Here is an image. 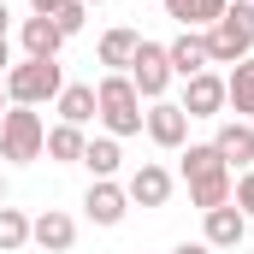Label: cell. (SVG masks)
<instances>
[{"label":"cell","mask_w":254,"mask_h":254,"mask_svg":"<svg viewBox=\"0 0 254 254\" xmlns=\"http://www.w3.org/2000/svg\"><path fill=\"white\" fill-rule=\"evenodd\" d=\"M225 107H231L237 119H254V54L231 65V77H225Z\"/></svg>","instance_id":"cell-15"},{"label":"cell","mask_w":254,"mask_h":254,"mask_svg":"<svg viewBox=\"0 0 254 254\" xmlns=\"http://www.w3.org/2000/svg\"><path fill=\"white\" fill-rule=\"evenodd\" d=\"M30 243V213L24 207H0V254H18Z\"/></svg>","instance_id":"cell-22"},{"label":"cell","mask_w":254,"mask_h":254,"mask_svg":"<svg viewBox=\"0 0 254 254\" xmlns=\"http://www.w3.org/2000/svg\"><path fill=\"white\" fill-rule=\"evenodd\" d=\"M207 48H213V65H237L254 54V6L249 0L225 6V18L207 30Z\"/></svg>","instance_id":"cell-5"},{"label":"cell","mask_w":254,"mask_h":254,"mask_svg":"<svg viewBox=\"0 0 254 254\" xmlns=\"http://www.w3.org/2000/svg\"><path fill=\"white\" fill-rule=\"evenodd\" d=\"M83 6H101V0H83Z\"/></svg>","instance_id":"cell-31"},{"label":"cell","mask_w":254,"mask_h":254,"mask_svg":"<svg viewBox=\"0 0 254 254\" xmlns=\"http://www.w3.org/2000/svg\"><path fill=\"white\" fill-rule=\"evenodd\" d=\"M0 113H6V83H0Z\"/></svg>","instance_id":"cell-29"},{"label":"cell","mask_w":254,"mask_h":254,"mask_svg":"<svg viewBox=\"0 0 254 254\" xmlns=\"http://www.w3.org/2000/svg\"><path fill=\"white\" fill-rule=\"evenodd\" d=\"M225 6L231 0H166V18H178L184 30H213L225 18Z\"/></svg>","instance_id":"cell-17"},{"label":"cell","mask_w":254,"mask_h":254,"mask_svg":"<svg viewBox=\"0 0 254 254\" xmlns=\"http://www.w3.org/2000/svg\"><path fill=\"white\" fill-rule=\"evenodd\" d=\"M130 83H136V95L142 101H166V89H172V60H166V42H136V60L125 71Z\"/></svg>","instance_id":"cell-6"},{"label":"cell","mask_w":254,"mask_h":254,"mask_svg":"<svg viewBox=\"0 0 254 254\" xmlns=\"http://www.w3.org/2000/svg\"><path fill=\"white\" fill-rule=\"evenodd\" d=\"M136 30H107L101 36V65H113V71H130V60H136Z\"/></svg>","instance_id":"cell-20"},{"label":"cell","mask_w":254,"mask_h":254,"mask_svg":"<svg viewBox=\"0 0 254 254\" xmlns=\"http://www.w3.org/2000/svg\"><path fill=\"white\" fill-rule=\"evenodd\" d=\"M83 148H89V136H83L77 125H54L42 154H48V160H60V166H83Z\"/></svg>","instance_id":"cell-19"},{"label":"cell","mask_w":254,"mask_h":254,"mask_svg":"<svg viewBox=\"0 0 254 254\" xmlns=\"http://www.w3.org/2000/svg\"><path fill=\"white\" fill-rule=\"evenodd\" d=\"M54 24H60V36H77V30L89 24V6H83V0H65L60 12H54Z\"/></svg>","instance_id":"cell-23"},{"label":"cell","mask_w":254,"mask_h":254,"mask_svg":"<svg viewBox=\"0 0 254 254\" xmlns=\"http://www.w3.org/2000/svg\"><path fill=\"white\" fill-rule=\"evenodd\" d=\"M190 119H219V107H225V77L219 71H195L184 77V101H178Z\"/></svg>","instance_id":"cell-7"},{"label":"cell","mask_w":254,"mask_h":254,"mask_svg":"<svg viewBox=\"0 0 254 254\" xmlns=\"http://www.w3.org/2000/svg\"><path fill=\"white\" fill-rule=\"evenodd\" d=\"M65 36L54 18H24V60H60Z\"/></svg>","instance_id":"cell-16"},{"label":"cell","mask_w":254,"mask_h":254,"mask_svg":"<svg viewBox=\"0 0 254 254\" xmlns=\"http://www.w3.org/2000/svg\"><path fill=\"white\" fill-rule=\"evenodd\" d=\"M0 83H6L12 107H42V101H60L65 71H60V60H24V65H12Z\"/></svg>","instance_id":"cell-4"},{"label":"cell","mask_w":254,"mask_h":254,"mask_svg":"<svg viewBox=\"0 0 254 254\" xmlns=\"http://www.w3.org/2000/svg\"><path fill=\"white\" fill-rule=\"evenodd\" d=\"M243 237H249V219H243V213H237V207H231V201H225V207H213V213H207V237H201V243H207V249H237V243H243Z\"/></svg>","instance_id":"cell-14"},{"label":"cell","mask_w":254,"mask_h":254,"mask_svg":"<svg viewBox=\"0 0 254 254\" xmlns=\"http://www.w3.org/2000/svg\"><path fill=\"white\" fill-rule=\"evenodd\" d=\"M166 60H172V77H195L213 65V48H207V30H178V42H166Z\"/></svg>","instance_id":"cell-10"},{"label":"cell","mask_w":254,"mask_h":254,"mask_svg":"<svg viewBox=\"0 0 254 254\" xmlns=\"http://www.w3.org/2000/svg\"><path fill=\"white\" fill-rule=\"evenodd\" d=\"M172 254H213V249H207V243H178Z\"/></svg>","instance_id":"cell-26"},{"label":"cell","mask_w":254,"mask_h":254,"mask_svg":"<svg viewBox=\"0 0 254 254\" xmlns=\"http://www.w3.org/2000/svg\"><path fill=\"white\" fill-rule=\"evenodd\" d=\"M6 18H12V12H6V0H0V36H6Z\"/></svg>","instance_id":"cell-28"},{"label":"cell","mask_w":254,"mask_h":254,"mask_svg":"<svg viewBox=\"0 0 254 254\" xmlns=\"http://www.w3.org/2000/svg\"><path fill=\"white\" fill-rule=\"evenodd\" d=\"M231 207H237L243 219H254V166L243 172V178H237V190H231Z\"/></svg>","instance_id":"cell-24"},{"label":"cell","mask_w":254,"mask_h":254,"mask_svg":"<svg viewBox=\"0 0 254 254\" xmlns=\"http://www.w3.org/2000/svg\"><path fill=\"white\" fill-rule=\"evenodd\" d=\"M83 207H89V219H95V225H119V219L130 213V195L119 190L113 178H95L89 195H83Z\"/></svg>","instance_id":"cell-12"},{"label":"cell","mask_w":254,"mask_h":254,"mask_svg":"<svg viewBox=\"0 0 254 254\" xmlns=\"http://www.w3.org/2000/svg\"><path fill=\"white\" fill-rule=\"evenodd\" d=\"M125 195H130V201H142V207H166V201H172V172L154 166V160H142V166L130 172Z\"/></svg>","instance_id":"cell-11"},{"label":"cell","mask_w":254,"mask_h":254,"mask_svg":"<svg viewBox=\"0 0 254 254\" xmlns=\"http://www.w3.org/2000/svg\"><path fill=\"white\" fill-rule=\"evenodd\" d=\"M42 148H48V125H42L36 107H6L0 113V160L30 166V160H42Z\"/></svg>","instance_id":"cell-3"},{"label":"cell","mask_w":254,"mask_h":254,"mask_svg":"<svg viewBox=\"0 0 254 254\" xmlns=\"http://www.w3.org/2000/svg\"><path fill=\"white\" fill-rule=\"evenodd\" d=\"M0 207H6V178H0Z\"/></svg>","instance_id":"cell-30"},{"label":"cell","mask_w":254,"mask_h":254,"mask_svg":"<svg viewBox=\"0 0 254 254\" xmlns=\"http://www.w3.org/2000/svg\"><path fill=\"white\" fill-rule=\"evenodd\" d=\"M54 107H60V125H77V130H83L89 119H95V83H65Z\"/></svg>","instance_id":"cell-18"},{"label":"cell","mask_w":254,"mask_h":254,"mask_svg":"<svg viewBox=\"0 0 254 254\" xmlns=\"http://www.w3.org/2000/svg\"><path fill=\"white\" fill-rule=\"evenodd\" d=\"M30 243H36L42 254H71V243H77V219L60 213V207L36 213V219H30Z\"/></svg>","instance_id":"cell-9"},{"label":"cell","mask_w":254,"mask_h":254,"mask_svg":"<svg viewBox=\"0 0 254 254\" xmlns=\"http://www.w3.org/2000/svg\"><path fill=\"white\" fill-rule=\"evenodd\" d=\"M60 6H65V0H30V12H36V18H54Z\"/></svg>","instance_id":"cell-25"},{"label":"cell","mask_w":254,"mask_h":254,"mask_svg":"<svg viewBox=\"0 0 254 254\" xmlns=\"http://www.w3.org/2000/svg\"><path fill=\"white\" fill-rule=\"evenodd\" d=\"M142 130H148L160 148H184V142H190V113H184L178 101H154V107L142 113Z\"/></svg>","instance_id":"cell-8"},{"label":"cell","mask_w":254,"mask_h":254,"mask_svg":"<svg viewBox=\"0 0 254 254\" xmlns=\"http://www.w3.org/2000/svg\"><path fill=\"white\" fill-rule=\"evenodd\" d=\"M12 71V48H6V36H0V77Z\"/></svg>","instance_id":"cell-27"},{"label":"cell","mask_w":254,"mask_h":254,"mask_svg":"<svg viewBox=\"0 0 254 254\" xmlns=\"http://www.w3.org/2000/svg\"><path fill=\"white\" fill-rule=\"evenodd\" d=\"M119 160H125V154H119V136H95V142L83 148V166H89L95 178H113V172H119Z\"/></svg>","instance_id":"cell-21"},{"label":"cell","mask_w":254,"mask_h":254,"mask_svg":"<svg viewBox=\"0 0 254 254\" xmlns=\"http://www.w3.org/2000/svg\"><path fill=\"white\" fill-rule=\"evenodd\" d=\"M95 119L107 125V136H142V95L125 71H107L95 83Z\"/></svg>","instance_id":"cell-2"},{"label":"cell","mask_w":254,"mask_h":254,"mask_svg":"<svg viewBox=\"0 0 254 254\" xmlns=\"http://www.w3.org/2000/svg\"><path fill=\"white\" fill-rule=\"evenodd\" d=\"M184 184H190V201L201 207V213H213V207H225L231 201V166L219 160V148L213 142H190L184 148Z\"/></svg>","instance_id":"cell-1"},{"label":"cell","mask_w":254,"mask_h":254,"mask_svg":"<svg viewBox=\"0 0 254 254\" xmlns=\"http://www.w3.org/2000/svg\"><path fill=\"white\" fill-rule=\"evenodd\" d=\"M213 148H219V160H225V166H243V172H249V166H254V125H249V119L219 125Z\"/></svg>","instance_id":"cell-13"}]
</instances>
